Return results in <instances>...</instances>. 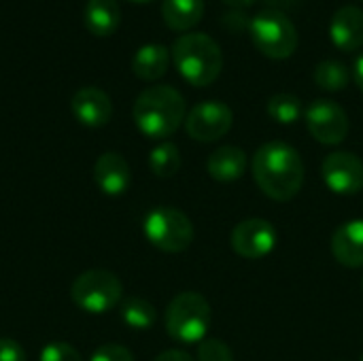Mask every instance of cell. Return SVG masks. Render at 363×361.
Wrapping results in <instances>:
<instances>
[{
	"label": "cell",
	"instance_id": "6da1fadb",
	"mask_svg": "<svg viewBox=\"0 0 363 361\" xmlns=\"http://www.w3.org/2000/svg\"><path fill=\"white\" fill-rule=\"evenodd\" d=\"M257 187L277 202L294 200L304 185V162L296 147L283 140L262 145L251 162Z\"/></svg>",
	"mask_w": 363,
	"mask_h": 361
},
{
	"label": "cell",
	"instance_id": "7a4b0ae2",
	"mask_svg": "<svg viewBox=\"0 0 363 361\" xmlns=\"http://www.w3.org/2000/svg\"><path fill=\"white\" fill-rule=\"evenodd\" d=\"M136 128L153 140L172 136L187 117V104L179 89L170 85H153L138 94L134 109Z\"/></svg>",
	"mask_w": 363,
	"mask_h": 361
},
{
	"label": "cell",
	"instance_id": "3957f363",
	"mask_svg": "<svg viewBox=\"0 0 363 361\" xmlns=\"http://www.w3.org/2000/svg\"><path fill=\"white\" fill-rule=\"evenodd\" d=\"M172 62L179 74L194 87L215 83L223 68V53L215 38L202 32H189L172 43Z\"/></svg>",
	"mask_w": 363,
	"mask_h": 361
},
{
	"label": "cell",
	"instance_id": "277c9868",
	"mask_svg": "<svg viewBox=\"0 0 363 361\" xmlns=\"http://www.w3.org/2000/svg\"><path fill=\"white\" fill-rule=\"evenodd\" d=\"M166 332L183 345H200L211 328L213 313L208 300L198 291H183L166 309Z\"/></svg>",
	"mask_w": 363,
	"mask_h": 361
},
{
	"label": "cell",
	"instance_id": "5b68a950",
	"mask_svg": "<svg viewBox=\"0 0 363 361\" xmlns=\"http://www.w3.org/2000/svg\"><path fill=\"white\" fill-rule=\"evenodd\" d=\"M253 45L270 60H287L298 49V30L291 19L277 9H266L251 19Z\"/></svg>",
	"mask_w": 363,
	"mask_h": 361
},
{
	"label": "cell",
	"instance_id": "8992f818",
	"mask_svg": "<svg viewBox=\"0 0 363 361\" xmlns=\"http://www.w3.org/2000/svg\"><path fill=\"white\" fill-rule=\"evenodd\" d=\"M143 230L147 240L164 253H183L194 243L191 219L172 206H157L149 211Z\"/></svg>",
	"mask_w": 363,
	"mask_h": 361
},
{
	"label": "cell",
	"instance_id": "52a82bcc",
	"mask_svg": "<svg viewBox=\"0 0 363 361\" xmlns=\"http://www.w3.org/2000/svg\"><path fill=\"white\" fill-rule=\"evenodd\" d=\"M70 296L81 311L91 315H102L119 304L123 296V285L117 279V274L96 268V270H85L74 279L70 287Z\"/></svg>",
	"mask_w": 363,
	"mask_h": 361
},
{
	"label": "cell",
	"instance_id": "ba28073f",
	"mask_svg": "<svg viewBox=\"0 0 363 361\" xmlns=\"http://www.w3.org/2000/svg\"><path fill=\"white\" fill-rule=\"evenodd\" d=\"M234 123V113L225 102L204 100L198 102L185 117V130L189 138L198 143H215L223 138Z\"/></svg>",
	"mask_w": 363,
	"mask_h": 361
},
{
	"label": "cell",
	"instance_id": "9c48e42d",
	"mask_svg": "<svg viewBox=\"0 0 363 361\" xmlns=\"http://www.w3.org/2000/svg\"><path fill=\"white\" fill-rule=\"evenodd\" d=\"M304 119L308 132L321 145H330V147L340 145L349 134V115L334 100L319 98L311 102L308 109L304 111Z\"/></svg>",
	"mask_w": 363,
	"mask_h": 361
},
{
	"label": "cell",
	"instance_id": "30bf717a",
	"mask_svg": "<svg viewBox=\"0 0 363 361\" xmlns=\"http://www.w3.org/2000/svg\"><path fill=\"white\" fill-rule=\"evenodd\" d=\"M277 243V228L262 217L245 219L232 230V249L245 260H264L274 251Z\"/></svg>",
	"mask_w": 363,
	"mask_h": 361
},
{
	"label": "cell",
	"instance_id": "8fae6325",
	"mask_svg": "<svg viewBox=\"0 0 363 361\" xmlns=\"http://www.w3.org/2000/svg\"><path fill=\"white\" fill-rule=\"evenodd\" d=\"M325 185L338 196H355L363 189V160L351 151H334L321 164Z\"/></svg>",
	"mask_w": 363,
	"mask_h": 361
},
{
	"label": "cell",
	"instance_id": "7c38bea8",
	"mask_svg": "<svg viewBox=\"0 0 363 361\" xmlns=\"http://www.w3.org/2000/svg\"><path fill=\"white\" fill-rule=\"evenodd\" d=\"M70 109L74 119L87 128H102L111 121L113 115V102L100 87H81L74 91Z\"/></svg>",
	"mask_w": 363,
	"mask_h": 361
},
{
	"label": "cell",
	"instance_id": "4fadbf2b",
	"mask_svg": "<svg viewBox=\"0 0 363 361\" xmlns=\"http://www.w3.org/2000/svg\"><path fill=\"white\" fill-rule=\"evenodd\" d=\"M94 181L106 196H121L132 183L130 164L121 153L106 151L94 164Z\"/></svg>",
	"mask_w": 363,
	"mask_h": 361
},
{
	"label": "cell",
	"instance_id": "5bb4252c",
	"mask_svg": "<svg viewBox=\"0 0 363 361\" xmlns=\"http://www.w3.org/2000/svg\"><path fill=\"white\" fill-rule=\"evenodd\" d=\"M330 38L340 51H357L363 47V11L359 6H340L330 21Z\"/></svg>",
	"mask_w": 363,
	"mask_h": 361
},
{
	"label": "cell",
	"instance_id": "9a60e30c",
	"mask_svg": "<svg viewBox=\"0 0 363 361\" xmlns=\"http://www.w3.org/2000/svg\"><path fill=\"white\" fill-rule=\"evenodd\" d=\"M332 255L347 268H363V219L345 221L330 240Z\"/></svg>",
	"mask_w": 363,
	"mask_h": 361
},
{
	"label": "cell",
	"instance_id": "2e32d148",
	"mask_svg": "<svg viewBox=\"0 0 363 361\" xmlns=\"http://www.w3.org/2000/svg\"><path fill=\"white\" fill-rule=\"evenodd\" d=\"M247 170V153L240 147L223 145L215 149L206 160V172L219 183L238 181Z\"/></svg>",
	"mask_w": 363,
	"mask_h": 361
},
{
	"label": "cell",
	"instance_id": "e0dca14e",
	"mask_svg": "<svg viewBox=\"0 0 363 361\" xmlns=\"http://www.w3.org/2000/svg\"><path fill=\"white\" fill-rule=\"evenodd\" d=\"M83 21L94 36H111L121 23V9L117 0H87Z\"/></svg>",
	"mask_w": 363,
	"mask_h": 361
},
{
	"label": "cell",
	"instance_id": "ac0fdd59",
	"mask_svg": "<svg viewBox=\"0 0 363 361\" xmlns=\"http://www.w3.org/2000/svg\"><path fill=\"white\" fill-rule=\"evenodd\" d=\"M170 64V53L162 43L143 45L132 57V70L140 81H157L166 74Z\"/></svg>",
	"mask_w": 363,
	"mask_h": 361
},
{
	"label": "cell",
	"instance_id": "d6986e66",
	"mask_svg": "<svg viewBox=\"0 0 363 361\" xmlns=\"http://www.w3.org/2000/svg\"><path fill=\"white\" fill-rule=\"evenodd\" d=\"M204 15V0H164L162 17L170 30L185 32L194 28Z\"/></svg>",
	"mask_w": 363,
	"mask_h": 361
},
{
	"label": "cell",
	"instance_id": "ffe728a7",
	"mask_svg": "<svg viewBox=\"0 0 363 361\" xmlns=\"http://www.w3.org/2000/svg\"><path fill=\"white\" fill-rule=\"evenodd\" d=\"M313 79L325 91H342L351 83V70L340 60H323L317 64Z\"/></svg>",
	"mask_w": 363,
	"mask_h": 361
},
{
	"label": "cell",
	"instance_id": "44dd1931",
	"mask_svg": "<svg viewBox=\"0 0 363 361\" xmlns=\"http://www.w3.org/2000/svg\"><path fill=\"white\" fill-rule=\"evenodd\" d=\"M119 315H121V321L132 330H149L155 326V319H157L155 306L143 298H128L119 306Z\"/></svg>",
	"mask_w": 363,
	"mask_h": 361
},
{
	"label": "cell",
	"instance_id": "7402d4cb",
	"mask_svg": "<svg viewBox=\"0 0 363 361\" xmlns=\"http://www.w3.org/2000/svg\"><path fill=\"white\" fill-rule=\"evenodd\" d=\"M149 168L160 179H170L181 168V151L174 143H160L149 153Z\"/></svg>",
	"mask_w": 363,
	"mask_h": 361
},
{
	"label": "cell",
	"instance_id": "603a6c76",
	"mask_svg": "<svg viewBox=\"0 0 363 361\" xmlns=\"http://www.w3.org/2000/svg\"><path fill=\"white\" fill-rule=\"evenodd\" d=\"M266 109H268V115L277 123H283V126H291L302 117V102L294 94H274L268 100Z\"/></svg>",
	"mask_w": 363,
	"mask_h": 361
},
{
	"label": "cell",
	"instance_id": "cb8c5ba5",
	"mask_svg": "<svg viewBox=\"0 0 363 361\" xmlns=\"http://www.w3.org/2000/svg\"><path fill=\"white\" fill-rule=\"evenodd\" d=\"M198 361H234V353L223 340L204 338L198 345Z\"/></svg>",
	"mask_w": 363,
	"mask_h": 361
},
{
	"label": "cell",
	"instance_id": "d4e9b609",
	"mask_svg": "<svg viewBox=\"0 0 363 361\" xmlns=\"http://www.w3.org/2000/svg\"><path fill=\"white\" fill-rule=\"evenodd\" d=\"M40 361H83L79 351L68 343H51L40 351Z\"/></svg>",
	"mask_w": 363,
	"mask_h": 361
},
{
	"label": "cell",
	"instance_id": "484cf974",
	"mask_svg": "<svg viewBox=\"0 0 363 361\" xmlns=\"http://www.w3.org/2000/svg\"><path fill=\"white\" fill-rule=\"evenodd\" d=\"M89 361H134V355L121 345H102Z\"/></svg>",
	"mask_w": 363,
	"mask_h": 361
},
{
	"label": "cell",
	"instance_id": "4316f807",
	"mask_svg": "<svg viewBox=\"0 0 363 361\" xmlns=\"http://www.w3.org/2000/svg\"><path fill=\"white\" fill-rule=\"evenodd\" d=\"M0 361H28V355L17 340L0 338Z\"/></svg>",
	"mask_w": 363,
	"mask_h": 361
},
{
	"label": "cell",
	"instance_id": "83f0119b",
	"mask_svg": "<svg viewBox=\"0 0 363 361\" xmlns=\"http://www.w3.org/2000/svg\"><path fill=\"white\" fill-rule=\"evenodd\" d=\"M223 21H225V26L232 28V30H238V28L249 30V26H251V19H247L245 11H240V9H232V11L223 17Z\"/></svg>",
	"mask_w": 363,
	"mask_h": 361
},
{
	"label": "cell",
	"instance_id": "f1b7e54d",
	"mask_svg": "<svg viewBox=\"0 0 363 361\" xmlns=\"http://www.w3.org/2000/svg\"><path fill=\"white\" fill-rule=\"evenodd\" d=\"M153 361H194V357L189 353L181 351V349H168V351L160 353Z\"/></svg>",
	"mask_w": 363,
	"mask_h": 361
},
{
	"label": "cell",
	"instance_id": "f546056e",
	"mask_svg": "<svg viewBox=\"0 0 363 361\" xmlns=\"http://www.w3.org/2000/svg\"><path fill=\"white\" fill-rule=\"evenodd\" d=\"M353 77H355V83L359 85V89L363 91V53L355 60V66H353Z\"/></svg>",
	"mask_w": 363,
	"mask_h": 361
},
{
	"label": "cell",
	"instance_id": "4dcf8cb0",
	"mask_svg": "<svg viewBox=\"0 0 363 361\" xmlns=\"http://www.w3.org/2000/svg\"><path fill=\"white\" fill-rule=\"evenodd\" d=\"M228 6H232V9H240V11H245V9H249L251 4H255L257 0H223Z\"/></svg>",
	"mask_w": 363,
	"mask_h": 361
},
{
	"label": "cell",
	"instance_id": "1f68e13d",
	"mask_svg": "<svg viewBox=\"0 0 363 361\" xmlns=\"http://www.w3.org/2000/svg\"><path fill=\"white\" fill-rule=\"evenodd\" d=\"M266 2L274 4V6H277V11H281V6H291V4H296L298 0H266Z\"/></svg>",
	"mask_w": 363,
	"mask_h": 361
},
{
	"label": "cell",
	"instance_id": "d6a6232c",
	"mask_svg": "<svg viewBox=\"0 0 363 361\" xmlns=\"http://www.w3.org/2000/svg\"><path fill=\"white\" fill-rule=\"evenodd\" d=\"M130 2H149V0H130Z\"/></svg>",
	"mask_w": 363,
	"mask_h": 361
},
{
	"label": "cell",
	"instance_id": "836d02e7",
	"mask_svg": "<svg viewBox=\"0 0 363 361\" xmlns=\"http://www.w3.org/2000/svg\"><path fill=\"white\" fill-rule=\"evenodd\" d=\"M362 287H363V279H362Z\"/></svg>",
	"mask_w": 363,
	"mask_h": 361
},
{
	"label": "cell",
	"instance_id": "e575fe53",
	"mask_svg": "<svg viewBox=\"0 0 363 361\" xmlns=\"http://www.w3.org/2000/svg\"><path fill=\"white\" fill-rule=\"evenodd\" d=\"M359 361H363V355H362V360H359Z\"/></svg>",
	"mask_w": 363,
	"mask_h": 361
}]
</instances>
